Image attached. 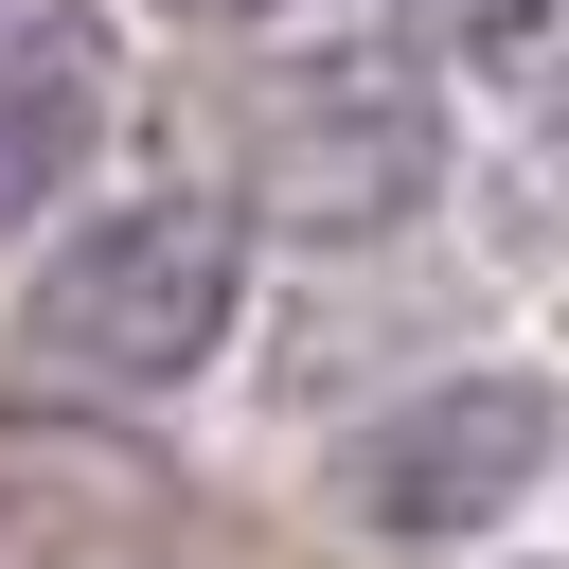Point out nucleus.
Segmentation results:
<instances>
[{
	"instance_id": "nucleus-2",
	"label": "nucleus",
	"mask_w": 569,
	"mask_h": 569,
	"mask_svg": "<svg viewBox=\"0 0 569 569\" xmlns=\"http://www.w3.org/2000/svg\"><path fill=\"white\" fill-rule=\"evenodd\" d=\"M231 338V213L213 196H124L36 267V356L107 391H178Z\"/></svg>"
},
{
	"instance_id": "nucleus-3",
	"label": "nucleus",
	"mask_w": 569,
	"mask_h": 569,
	"mask_svg": "<svg viewBox=\"0 0 569 569\" xmlns=\"http://www.w3.org/2000/svg\"><path fill=\"white\" fill-rule=\"evenodd\" d=\"M551 445H569V409H551V373H427L409 409H373L356 427V516L373 533H409V551H445V533H498L533 480H551Z\"/></svg>"
},
{
	"instance_id": "nucleus-5",
	"label": "nucleus",
	"mask_w": 569,
	"mask_h": 569,
	"mask_svg": "<svg viewBox=\"0 0 569 569\" xmlns=\"http://www.w3.org/2000/svg\"><path fill=\"white\" fill-rule=\"evenodd\" d=\"M391 18H409V36H445V53H516L551 0H391Z\"/></svg>"
},
{
	"instance_id": "nucleus-4",
	"label": "nucleus",
	"mask_w": 569,
	"mask_h": 569,
	"mask_svg": "<svg viewBox=\"0 0 569 569\" xmlns=\"http://www.w3.org/2000/svg\"><path fill=\"white\" fill-rule=\"evenodd\" d=\"M89 142H107V36H89V18L0 36V231H18V213H53Z\"/></svg>"
},
{
	"instance_id": "nucleus-6",
	"label": "nucleus",
	"mask_w": 569,
	"mask_h": 569,
	"mask_svg": "<svg viewBox=\"0 0 569 569\" xmlns=\"http://www.w3.org/2000/svg\"><path fill=\"white\" fill-rule=\"evenodd\" d=\"M160 18H267V0H160Z\"/></svg>"
},
{
	"instance_id": "nucleus-1",
	"label": "nucleus",
	"mask_w": 569,
	"mask_h": 569,
	"mask_svg": "<svg viewBox=\"0 0 569 569\" xmlns=\"http://www.w3.org/2000/svg\"><path fill=\"white\" fill-rule=\"evenodd\" d=\"M231 196L302 249H356V231H409L445 196V89L409 53H302V71H249L231 89Z\"/></svg>"
}]
</instances>
